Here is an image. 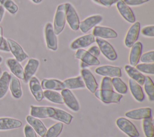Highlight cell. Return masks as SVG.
Masks as SVG:
<instances>
[{"label":"cell","mask_w":154,"mask_h":137,"mask_svg":"<svg viewBox=\"0 0 154 137\" xmlns=\"http://www.w3.org/2000/svg\"><path fill=\"white\" fill-rule=\"evenodd\" d=\"M65 6L66 19L67 22L69 26L73 31L78 30L80 21L76 10L70 3H65Z\"/></svg>","instance_id":"5b68a950"},{"label":"cell","mask_w":154,"mask_h":137,"mask_svg":"<svg viewBox=\"0 0 154 137\" xmlns=\"http://www.w3.org/2000/svg\"><path fill=\"white\" fill-rule=\"evenodd\" d=\"M75 56L81 62L87 64L88 67L99 65L100 64V61L97 58L94 56L87 50L83 49H77L75 52Z\"/></svg>","instance_id":"4fadbf2b"},{"label":"cell","mask_w":154,"mask_h":137,"mask_svg":"<svg viewBox=\"0 0 154 137\" xmlns=\"http://www.w3.org/2000/svg\"><path fill=\"white\" fill-rule=\"evenodd\" d=\"M9 90L10 91L11 96L15 99H19L22 96V90L19 79L11 75V78L10 81Z\"/></svg>","instance_id":"4316f807"},{"label":"cell","mask_w":154,"mask_h":137,"mask_svg":"<svg viewBox=\"0 0 154 137\" xmlns=\"http://www.w3.org/2000/svg\"><path fill=\"white\" fill-rule=\"evenodd\" d=\"M11 74L7 71L2 72L0 77V99H3L9 90Z\"/></svg>","instance_id":"4dcf8cb0"},{"label":"cell","mask_w":154,"mask_h":137,"mask_svg":"<svg viewBox=\"0 0 154 137\" xmlns=\"http://www.w3.org/2000/svg\"><path fill=\"white\" fill-rule=\"evenodd\" d=\"M81 76L84 82L85 87L91 92L94 93L98 88V84L91 72L88 68H83L81 70Z\"/></svg>","instance_id":"5bb4252c"},{"label":"cell","mask_w":154,"mask_h":137,"mask_svg":"<svg viewBox=\"0 0 154 137\" xmlns=\"http://www.w3.org/2000/svg\"><path fill=\"white\" fill-rule=\"evenodd\" d=\"M100 52L109 61H115L117 59V54L113 46L107 41L100 38L95 39Z\"/></svg>","instance_id":"277c9868"},{"label":"cell","mask_w":154,"mask_h":137,"mask_svg":"<svg viewBox=\"0 0 154 137\" xmlns=\"http://www.w3.org/2000/svg\"><path fill=\"white\" fill-rule=\"evenodd\" d=\"M7 41L9 46L10 52L12 53L17 61L21 62L28 58V54L17 42L11 38H7Z\"/></svg>","instance_id":"ba28073f"},{"label":"cell","mask_w":154,"mask_h":137,"mask_svg":"<svg viewBox=\"0 0 154 137\" xmlns=\"http://www.w3.org/2000/svg\"><path fill=\"white\" fill-rule=\"evenodd\" d=\"M54 114V107L42 106H30V115L40 118H51Z\"/></svg>","instance_id":"9c48e42d"},{"label":"cell","mask_w":154,"mask_h":137,"mask_svg":"<svg viewBox=\"0 0 154 137\" xmlns=\"http://www.w3.org/2000/svg\"><path fill=\"white\" fill-rule=\"evenodd\" d=\"M95 3L106 7H110L119 0H93Z\"/></svg>","instance_id":"7bdbcfd3"},{"label":"cell","mask_w":154,"mask_h":137,"mask_svg":"<svg viewBox=\"0 0 154 137\" xmlns=\"http://www.w3.org/2000/svg\"><path fill=\"white\" fill-rule=\"evenodd\" d=\"M150 0H123V1L129 6H138L143 4Z\"/></svg>","instance_id":"ee69618b"},{"label":"cell","mask_w":154,"mask_h":137,"mask_svg":"<svg viewBox=\"0 0 154 137\" xmlns=\"http://www.w3.org/2000/svg\"><path fill=\"white\" fill-rule=\"evenodd\" d=\"M41 86L45 90L61 91L65 88L63 82L57 79H43L41 82Z\"/></svg>","instance_id":"d4e9b609"},{"label":"cell","mask_w":154,"mask_h":137,"mask_svg":"<svg viewBox=\"0 0 154 137\" xmlns=\"http://www.w3.org/2000/svg\"><path fill=\"white\" fill-rule=\"evenodd\" d=\"M154 51L150 50L141 55L140 60L143 63H153L154 62Z\"/></svg>","instance_id":"ab89813d"},{"label":"cell","mask_w":154,"mask_h":137,"mask_svg":"<svg viewBox=\"0 0 154 137\" xmlns=\"http://www.w3.org/2000/svg\"><path fill=\"white\" fill-rule=\"evenodd\" d=\"M45 36L46 47L48 49L55 51L58 49L57 38L53 25L51 22L46 23L45 27Z\"/></svg>","instance_id":"8992f818"},{"label":"cell","mask_w":154,"mask_h":137,"mask_svg":"<svg viewBox=\"0 0 154 137\" xmlns=\"http://www.w3.org/2000/svg\"><path fill=\"white\" fill-rule=\"evenodd\" d=\"M73 117L70 114L58 108H54V114L51 118L66 124H70Z\"/></svg>","instance_id":"f1b7e54d"},{"label":"cell","mask_w":154,"mask_h":137,"mask_svg":"<svg viewBox=\"0 0 154 137\" xmlns=\"http://www.w3.org/2000/svg\"><path fill=\"white\" fill-rule=\"evenodd\" d=\"M22 126L20 120L11 117H0V131L18 129Z\"/></svg>","instance_id":"7402d4cb"},{"label":"cell","mask_w":154,"mask_h":137,"mask_svg":"<svg viewBox=\"0 0 154 137\" xmlns=\"http://www.w3.org/2000/svg\"><path fill=\"white\" fill-rule=\"evenodd\" d=\"M135 68L140 72L146 74H154V64L153 63H140L137 64Z\"/></svg>","instance_id":"74e56055"},{"label":"cell","mask_w":154,"mask_h":137,"mask_svg":"<svg viewBox=\"0 0 154 137\" xmlns=\"http://www.w3.org/2000/svg\"><path fill=\"white\" fill-rule=\"evenodd\" d=\"M88 52H90L92 55H93L95 57H97L99 56L100 55V50L99 49V47L96 46H93L91 47H90L88 50H87Z\"/></svg>","instance_id":"f6af8a7d"},{"label":"cell","mask_w":154,"mask_h":137,"mask_svg":"<svg viewBox=\"0 0 154 137\" xmlns=\"http://www.w3.org/2000/svg\"><path fill=\"white\" fill-rule=\"evenodd\" d=\"M125 116L132 120H140L152 117V109L149 107L140 108L128 111L125 113Z\"/></svg>","instance_id":"7c38bea8"},{"label":"cell","mask_w":154,"mask_h":137,"mask_svg":"<svg viewBox=\"0 0 154 137\" xmlns=\"http://www.w3.org/2000/svg\"><path fill=\"white\" fill-rule=\"evenodd\" d=\"M111 83L113 88L117 93L120 94H126L128 92V87L126 84L119 77H114L111 79Z\"/></svg>","instance_id":"836d02e7"},{"label":"cell","mask_w":154,"mask_h":137,"mask_svg":"<svg viewBox=\"0 0 154 137\" xmlns=\"http://www.w3.org/2000/svg\"><path fill=\"white\" fill-rule=\"evenodd\" d=\"M92 35L94 37L102 39L115 38L118 36L117 32L112 28L102 26H95L93 29Z\"/></svg>","instance_id":"9a60e30c"},{"label":"cell","mask_w":154,"mask_h":137,"mask_svg":"<svg viewBox=\"0 0 154 137\" xmlns=\"http://www.w3.org/2000/svg\"><path fill=\"white\" fill-rule=\"evenodd\" d=\"M66 6L64 4H60L56 10L54 19V31L56 35H59L64 29L66 25Z\"/></svg>","instance_id":"7a4b0ae2"},{"label":"cell","mask_w":154,"mask_h":137,"mask_svg":"<svg viewBox=\"0 0 154 137\" xmlns=\"http://www.w3.org/2000/svg\"><path fill=\"white\" fill-rule=\"evenodd\" d=\"M2 69H1V68L0 67V77H1V76L2 75Z\"/></svg>","instance_id":"681fc988"},{"label":"cell","mask_w":154,"mask_h":137,"mask_svg":"<svg viewBox=\"0 0 154 137\" xmlns=\"http://www.w3.org/2000/svg\"><path fill=\"white\" fill-rule=\"evenodd\" d=\"M23 132L25 137H37V133H35L34 130L28 124H26L24 126Z\"/></svg>","instance_id":"b9f144b4"},{"label":"cell","mask_w":154,"mask_h":137,"mask_svg":"<svg viewBox=\"0 0 154 137\" xmlns=\"http://www.w3.org/2000/svg\"><path fill=\"white\" fill-rule=\"evenodd\" d=\"M63 129V123H56L46 130L45 135L42 137H58Z\"/></svg>","instance_id":"d6a6232c"},{"label":"cell","mask_w":154,"mask_h":137,"mask_svg":"<svg viewBox=\"0 0 154 137\" xmlns=\"http://www.w3.org/2000/svg\"><path fill=\"white\" fill-rule=\"evenodd\" d=\"M33 3L34 4H40L42 0H31Z\"/></svg>","instance_id":"7dc6e473"},{"label":"cell","mask_w":154,"mask_h":137,"mask_svg":"<svg viewBox=\"0 0 154 137\" xmlns=\"http://www.w3.org/2000/svg\"><path fill=\"white\" fill-rule=\"evenodd\" d=\"M116 7L120 14L126 22L131 23H134L135 22V16L132 10L123 0H119L116 2Z\"/></svg>","instance_id":"2e32d148"},{"label":"cell","mask_w":154,"mask_h":137,"mask_svg":"<svg viewBox=\"0 0 154 137\" xmlns=\"http://www.w3.org/2000/svg\"><path fill=\"white\" fill-rule=\"evenodd\" d=\"M153 120L152 117L143 120L142 128L146 137H153Z\"/></svg>","instance_id":"e575fe53"},{"label":"cell","mask_w":154,"mask_h":137,"mask_svg":"<svg viewBox=\"0 0 154 137\" xmlns=\"http://www.w3.org/2000/svg\"><path fill=\"white\" fill-rule=\"evenodd\" d=\"M131 48L129 61L131 65L135 67L140 61V56L142 53L143 45L140 41H136Z\"/></svg>","instance_id":"603a6c76"},{"label":"cell","mask_w":154,"mask_h":137,"mask_svg":"<svg viewBox=\"0 0 154 137\" xmlns=\"http://www.w3.org/2000/svg\"><path fill=\"white\" fill-rule=\"evenodd\" d=\"M125 70L131 79L135 81L140 85L144 84L146 76L139 72L135 67L127 64L125 65Z\"/></svg>","instance_id":"83f0119b"},{"label":"cell","mask_w":154,"mask_h":137,"mask_svg":"<svg viewBox=\"0 0 154 137\" xmlns=\"http://www.w3.org/2000/svg\"><path fill=\"white\" fill-rule=\"evenodd\" d=\"M95 41V37L91 34H87L80 36L75 39L70 44V47L72 50H77L86 47Z\"/></svg>","instance_id":"e0dca14e"},{"label":"cell","mask_w":154,"mask_h":137,"mask_svg":"<svg viewBox=\"0 0 154 137\" xmlns=\"http://www.w3.org/2000/svg\"><path fill=\"white\" fill-rule=\"evenodd\" d=\"M2 60H3V58L0 55V64H1V62H2Z\"/></svg>","instance_id":"c3c4849f"},{"label":"cell","mask_w":154,"mask_h":137,"mask_svg":"<svg viewBox=\"0 0 154 137\" xmlns=\"http://www.w3.org/2000/svg\"><path fill=\"white\" fill-rule=\"evenodd\" d=\"M0 5L12 15L16 14L19 10L17 5L13 0H0Z\"/></svg>","instance_id":"8d00e7d4"},{"label":"cell","mask_w":154,"mask_h":137,"mask_svg":"<svg viewBox=\"0 0 154 137\" xmlns=\"http://www.w3.org/2000/svg\"><path fill=\"white\" fill-rule=\"evenodd\" d=\"M140 32V23L135 22L129 28L125 38V46L130 48L138 40Z\"/></svg>","instance_id":"30bf717a"},{"label":"cell","mask_w":154,"mask_h":137,"mask_svg":"<svg viewBox=\"0 0 154 137\" xmlns=\"http://www.w3.org/2000/svg\"><path fill=\"white\" fill-rule=\"evenodd\" d=\"M128 84L131 94L135 100L138 102H143L145 99V96L141 85L131 78L128 81Z\"/></svg>","instance_id":"484cf974"},{"label":"cell","mask_w":154,"mask_h":137,"mask_svg":"<svg viewBox=\"0 0 154 137\" xmlns=\"http://www.w3.org/2000/svg\"><path fill=\"white\" fill-rule=\"evenodd\" d=\"M94 94L99 100L106 104L119 103L123 96L114 91L111 78L103 77L100 84V90H97Z\"/></svg>","instance_id":"6da1fadb"},{"label":"cell","mask_w":154,"mask_h":137,"mask_svg":"<svg viewBox=\"0 0 154 137\" xmlns=\"http://www.w3.org/2000/svg\"><path fill=\"white\" fill-rule=\"evenodd\" d=\"M5 13V10L3 8V7L1 5H0V23L4 18Z\"/></svg>","instance_id":"bcb514c9"},{"label":"cell","mask_w":154,"mask_h":137,"mask_svg":"<svg viewBox=\"0 0 154 137\" xmlns=\"http://www.w3.org/2000/svg\"><path fill=\"white\" fill-rule=\"evenodd\" d=\"M63 97L64 104L71 111L73 112H78L80 109L79 102L70 90L64 88L61 91Z\"/></svg>","instance_id":"52a82bcc"},{"label":"cell","mask_w":154,"mask_h":137,"mask_svg":"<svg viewBox=\"0 0 154 137\" xmlns=\"http://www.w3.org/2000/svg\"><path fill=\"white\" fill-rule=\"evenodd\" d=\"M95 73L104 77L120 78L122 76L121 68L110 65H104L97 67L95 69Z\"/></svg>","instance_id":"8fae6325"},{"label":"cell","mask_w":154,"mask_h":137,"mask_svg":"<svg viewBox=\"0 0 154 137\" xmlns=\"http://www.w3.org/2000/svg\"><path fill=\"white\" fill-rule=\"evenodd\" d=\"M103 20L102 16L100 15L90 16L79 23V29L83 33H86L90 31L92 28L96 26Z\"/></svg>","instance_id":"ac0fdd59"},{"label":"cell","mask_w":154,"mask_h":137,"mask_svg":"<svg viewBox=\"0 0 154 137\" xmlns=\"http://www.w3.org/2000/svg\"><path fill=\"white\" fill-rule=\"evenodd\" d=\"M43 97L47 100L57 104H64V101L61 93L54 90H45Z\"/></svg>","instance_id":"1f68e13d"},{"label":"cell","mask_w":154,"mask_h":137,"mask_svg":"<svg viewBox=\"0 0 154 137\" xmlns=\"http://www.w3.org/2000/svg\"><path fill=\"white\" fill-rule=\"evenodd\" d=\"M26 121L28 124L32 127L35 133L40 137L45 135L47 129L43 123L40 119L28 115L26 117Z\"/></svg>","instance_id":"cb8c5ba5"},{"label":"cell","mask_w":154,"mask_h":137,"mask_svg":"<svg viewBox=\"0 0 154 137\" xmlns=\"http://www.w3.org/2000/svg\"><path fill=\"white\" fill-rule=\"evenodd\" d=\"M118 128L129 137H139L140 133L135 126L128 119L119 117L116 121Z\"/></svg>","instance_id":"3957f363"},{"label":"cell","mask_w":154,"mask_h":137,"mask_svg":"<svg viewBox=\"0 0 154 137\" xmlns=\"http://www.w3.org/2000/svg\"><path fill=\"white\" fill-rule=\"evenodd\" d=\"M141 34L147 37H154V26L153 25H148L144 26L141 30Z\"/></svg>","instance_id":"60d3db41"},{"label":"cell","mask_w":154,"mask_h":137,"mask_svg":"<svg viewBox=\"0 0 154 137\" xmlns=\"http://www.w3.org/2000/svg\"><path fill=\"white\" fill-rule=\"evenodd\" d=\"M28 83L29 90L35 100L37 102H41L44 98L43 91L38 78L34 76L29 79Z\"/></svg>","instance_id":"d6986e66"},{"label":"cell","mask_w":154,"mask_h":137,"mask_svg":"<svg viewBox=\"0 0 154 137\" xmlns=\"http://www.w3.org/2000/svg\"><path fill=\"white\" fill-rule=\"evenodd\" d=\"M65 88L75 90L85 88V84L81 76L66 79L63 82Z\"/></svg>","instance_id":"f546056e"},{"label":"cell","mask_w":154,"mask_h":137,"mask_svg":"<svg viewBox=\"0 0 154 137\" xmlns=\"http://www.w3.org/2000/svg\"><path fill=\"white\" fill-rule=\"evenodd\" d=\"M0 51L3 52L8 53L10 52V49L7 41V38H5L3 35V29L2 27L0 26Z\"/></svg>","instance_id":"f35d334b"},{"label":"cell","mask_w":154,"mask_h":137,"mask_svg":"<svg viewBox=\"0 0 154 137\" xmlns=\"http://www.w3.org/2000/svg\"><path fill=\"white\" fill-rule=\"evenodd\" d=\"M5 64L13 75L19 79L23 80L24 72L20 63L14 58H8L5 61Z\"/></svg>","instance_id":"ffe728a7"},{"label":"cell","mask_w":154,"mask_h":137,"mask_svg":"<svg viewBox=\"0 0 154 137\" xmlns=\"http://www.w3.org/2000/svg\"><path fill=\"white\" fill-rule=\"evenodd\" d=\"M39 64V61L35 58L28 59L23 69L24 78L23 81L25 83H28L29 79L34 76L38 68Z\"/></svg>","instance_id":"44dd1931"},{"label":"cell","mask_w":154,"mask_h":137,"mask_svg":"<svg viewBox=\"0 0 154 137\" xmlns=\"http://www.w3.org/2000/svg\"><path fill=\"white\" fill-rule=\"evenodd\" d=\"M143 85L149 100L153 102L154 100V84L153 81L149 76H146Z\"/></svg>","instance_id":"d590c367"}]
</instances>
